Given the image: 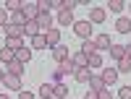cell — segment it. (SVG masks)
<instances>
[{
  "instance_id": "cell-11",
  "label": "cell",
  "mask_w": 131,
  "mask_h": 99,
  "mask_svg": "<svg viewBox=\"0 0 131 99\" xmlns=\"http://www.w3.org/2000/svg\"><path fill=\"white\" fill-rule=\"evenodd\" d=\"M5 47L13 50V52H18L21 47H24V37H5Z\"/></svg>"
},
{
  "instance_id": "cell-14",
  "label": "cell",
  "mask_w": 131,
  "mask_h": 99,
  "mask_svg": "<svg viewBox=\"0 0 131 99\" xmlns=\"http://www.w3.org/2000/svg\"><path fill=\"white\" fill-rule=\"evenodd\" d=\"M58 68H60L66 76H76V70H79V68L73 65V60H71V58H68V60H63V63H58Z\"/></svg>"
},
{
  "instance_id": "cell-43",
  "label": "cell",
  "mask_w": 131,
  "mask_h": 99,
  "mask_svg": "<svg viewBox=\"0 0 131 99\" xmlns=\"http://www.w3.org/2000/svg\"><path fill=\"white\" fill-rule=\"evenodd\" d=\"M50 99H52V96H50Z\"/></svg>"
},
{
  "instance_id": "cell-13",
  "label": "cell",
  "mask_w": 131,
  "mask_h": 99,
  "mask_svg": "<svg viewBox=\"0 0 131 99\" xmlns=\"http://www.w3.org/2000/svg\"><path fill=\"white\" fill-rule=\"evenodd\" d=\"M58 24H63V26H73L76 24V18H73V13H71V10H58Z\"/></svg>"
},
{
  "instance_id": "cell-38",
  "label": "cell",
  "mask_w": 131,
  "mask_h": 99,
  "mask_svg": "<svg viewBox=\"0 0 131 99\" xmlns=\"http://www.w3.org/2000/svg\"><path fill=\"white\" fill-rule=\"evenodd\" d=\"M126 58L131 60V45H126Z\"/></svg>"
},
{
  "instance_id": "cell-27",
  "label": "cell",
  "mask_w": 131,
  "mask_h": 99,
  "mask_svg": "<svg viewBox=\"0 0 131 99\" xmlns=\"http://www.w3.org/2000/svg\"><path fill=\"white\" fill-rule=\"evenodd\" d=\"M16 60H21V63L26 65V63L31 60V50H29V47H21V50L16 52Z\"/></svg>"
},
{
  "instance_id": "cell-17",
  "label": "cell",
  "mask_w": 131,
  "mask_h": 99,
  "mask_svg": "<svg viewBox=\"0 0 131 99\" xmlns=\"http://www.w3.org/2000/svg\"><path fill=\"white\" fill-rule=\"evenodd\" d=\"M16 60V52L13 50H8V47H0V63L8 65V63H13Z\"/></svg>"
},
{
  "instance_id": "cell-32",
  "label": "cell",
  "mask_w": 131,
  "mask_h": 99,
  "mask_svg": "<svg viewBox=\"0 0 131 99\" xmlns=\"http://www.w3.org/2000/svg\"><path fill=\"white\" fill-rule=\"evenodd\" d=\"M8 18H10V16H8V10H5V8H0V26H3V29L8 26Z\"/></svg>"
},
{
  "instance_id": "cell-34",
  "label": "cell",
  "mask_w": 131,
  "mask_h": 99,
  "mask_svg": "<svg viewBox=\"0 0 131 99\" xmlns=\"http://www.w3.org/2000/svg\"><path fill=\"white\" fill-rule=\"evenodd\" d=\"M118 96H121V99H131V86H121Z\"/></svg>"
},
{
  "instance_id": "cell-42",
  "label": "cell",
  "mask_w": 131,
  "mask_h": 99,
  "mask_svg": "<svg viewBox=\"0 0 131 99\" xmlns=\"http://www.w3.org/2000/svg\"><path fill=\"white\" fill-rule=\"evenodd\" d=\"M0 89H3V83H0Z\"/></svg>"
},
{
  "instance_id": "cell-3",
  "label": "cell",
  "mask_w": 131,
  "mask_h": 99,
  "mask_svg": "<svg viewBox=\"0 0 131 99\" xmlns=\"http://www.w3.org/2000/svg\"><path fill=\"white\" fill-rule=\"evenodd\" d=\"M100 76H102V81H105V86H113V83L118 81V68H113V65H105Z\"/></svg>"
},
{
  "instance_id": "cell-30",
  "label": "cell",
  "mask_w": 131,
  "mask_h": 99,
  "mask_svg": "<svg viewBox=\"0 0 131 99\" xmlns=\"http://www.w3.org/2000/svg\"><path fill=\"white\" fill-rule=\"evenodd\" d=\"M115 68H118V73H131V60H128V58L118 60V63H115Z\"/></svg>"
},
{
  "instance_id": "cell-24",
  "label": "cell",
  "mask_w": 131,
  "mask_h": 99,
  "mask_svg": "<svg viewBox=\"0 0 131 99\" xmlns=\"http://www.w3.org/2000/svg\"><path fill=\"white\" fill-rule=\"evenodd\" d=\"M21 8H24V0H8V3H5V10H8V13H18Z\"/></svg>"
},
{
  "instance_id": "cell-12",
  "label": "cell",
  "mask_w": 131,
  "mask_h": 99,
  "mask_svg": "<svg viewBox=\"0 0 131 99\" xmlns=\"http://www.w3.org/2000/svg\"><path fill=\"white\" fill-rule=\"evenodd\" d=\"M110 58L118 63V60H123L126 58V45H110Z\"/></svg>"
},
{
  "instance_id": "cell-28",
  "label": "cell",
  "mask_w": 131,
  "mask_h": 99,
  "mask_svg": "<svg viewBox=\"0 0 131 99\" xmlns=\"http://www.w3.org/2000/svg\"><path fill=\"white\" fill-rule=\"evenodd\" d=\"M86 65H89V70H92V68H102V55H100V52L89 55V63H86Z\"/></svg>"
},
{
  "instance_id": "cell-18",
  "label": "cell",
  "mask_w": 131,
  "mask_h": 99,
  "mask_svg": "<svg viewBox=\"0 0 131 99\" xmlns=\"http://www.w3.org/2000/svg\"><path fill=\"white\" fill-rule=\"evenodd\" d=\"M92 76H94V73H92L89 68H79V70H76V81H79V83H89Z\"/></svg>"
},
{
  "instance_id": "cell-40",
  "label": "cell",
  "mask_w": 131,
  "mask_h": 99,
  "mask_svg": "<svg viewBox=\"0 0 131 99\" xmlns=\"http://www.w3.org/2000/svg\"><path fill=\"white\" fill-rule=\"evenodd\" d=\"M0 99H8V96H5V94H0Z\"/></svg>"
},
{
  "instance_id": "cell-41",
  "label": "cell",
  "mask_w": 131,
  "mask_h": 99,
  "mask_svg": "<svg viewBox=\"0 0 131 99\" xmlns=\"http://www.w3.org/2000/svg\"><path fill=\"white\" fill-rule=\"evenodd\" d=\"M128 10H131V3H128Z\"/></svg>"
},
{
  "instance_id": "cell-36",
  "label": "cell",
  "mask_w": 131,
  "mask_h": 99,
  "mask_svg": "<svg viewBox=\"0 0 131 99\" xmlns=\"http://www.w3.org/2000/svg\"><path fill=\"white\" fill-rule=\"evenodd\" d=\"M16 99H34V94H31V91H18Z\"/></svg>"
},
{
  "instance_id": "cell-21",
  "label": "cell",
  "mask_w": 131,
  "mask_h": 99,
  "mask_svg": "<svg viewBox=\"0 0 131 99\" xmlns=\"http://www.w3.org/2000/svg\"><path fill=\"white\" fill-rule=\"evenodd\" d=\"M5 37H24V26L8 24V26H5Z\"/></svg>"
},
{
  "instance_id": "cell-8",
  "label": "cell",
  "mask_w": 131,
  "mask_h": 99,
  "mask_svg": "<svg viewBox=\"0 0 131 99\" xmlns=\"http://www.w3.org/2000/svg\"><path fill=\"white\" fill-rule=\"evenodd\" d=\"M115 31H118V34H128V31H131V18L128 16H121L115 21Z\"/></svg>"
},
{
  "instance_id": "cell-26",
  "label": "cell",
  "mask_w": 131,
  "mask_h": 99,
  "mask_svg": "<svg viewBox=\"0 0 131 99\" xmlns=\"http://www.w3.org/2000/svg\"><path fill=\"white\" fill-rule=\"evenodd\" d=\"M31 47H34V50H45V47H47V39H45V34L31 37Z\"/></svg>"
},
{
  "instance_id": "cell-4",
  "label": "cell",
  "mask_w": 131,
  "mask_h": 99,
  "mask_svg": "<svg viewBox=\"0 0 131 99\" xmlns=\"http://www.w3.org/2000/svg\"><path fill=\"white\" fill-rule=\"evenodd\" d=\"M3 89L21 91V78H18V76H10V73H5V78H3Z\"/></svg>"
},
{
  "instance_id": "cell-29",
  "label": "cell",
  "mask_w": 131,
  "mask_h": 99,
  "mask_svg": "<svg viewBox=\"0 0 131 99\" xmlns=\"http://www.w3.org/2000/svg\"><path fill=\"white\" fill-rule=\"evenodd\" d=\"M52 89H55V83H42L39 86V96L42 99H50L52 96Z\"/></svg>"
},
{
  "instance_id": "cell-1",
  "label": "cell",
  "mask_w": 131,
  "mask_h": 99,
  "mask_svg": "<svg viewBox=\"0 0 131 99\" xmlns=\"http://www.w3.org/2000/svg\"><path fill=\"white\" fill-rule=\"evenodd\" d=\"M73 31H76V37H81V39H92V24H89V18L76 21V24H73Z\"/></svg>"
},
{
  "instance_id": "cell-31",
  "label": "cell",
  "mask_w": 131,
  "mask_h": 99,
  "mask_svg": "<svg viewBox=\"0 0 131 99\" xmlns=\"http://www.w3.org/2000/svg\"><path fill=\"white\" fill-rule=\"evenodd\" d=\"M107 8H110L113 13H121V10H123L126 5H123V0H110V3H107Z\"/></svg>"
},
{
  "instance_id": "cell-25",
  "label": "cell",
  "mask_w": 131,
  "mask_h": 99,
  "mask_svg": "<svg viewBox=\"0 0 131 99\" xmlns=\"http://www.w3.org/2000/svg\"><path fill=\"white\" fill-rule=\"evenodd\" d=\"M8 24H16V26H26V16L21 13V10H18V13H10Z\"/></svg>"
},
{
  "instance_id": "cell-35",
  "label": "cell",
  "mask_w": 131,
  "mask_h": 99,
  "mask_svg": "<svg viewBox=\"0 0 131 99\" xmlns=\"http://www.w3.org/2000/svg\"><path fill=\"white\" fill-rule=\"evenodd\" d=\"M97 96H100V99H113V94H110V89H107V86H105V89L97 94Z\"/></svg>"
},
{
  "instance_id": "cell-9",
  "label": "cell",
  "mask_w": 131,
  "mask_h": 99,
  "mask_svg": "<svg viewBox=\"0 0 131 99\" xmlns=\"http://www.w3.org/2000/svg\"><path fill=\"white\" fill-rule=\"evenodd\" d=\"M52 58H55L58 63H63V60L71 58V52H68V47H66V45H58V47H52Z\"/></svg>"
},
{
  "instance_id": "cell-6",
  "label": "cell",
  "mask_w": 131,
  "mask_h": 99,
  "mask_svg": "<svg viewBox=\"0 0 131 99\" xmlns=\"http://www.w3.org/2000/svg\"><path fill=\"white\" fill-rule=\"evenodd\" d=\"M45 34V39H47V47H58L60 45V31L52 26V29H47V31H42Z\"/></svg>"
},
{
  "instance_id": "cell-39",
  "label": "cell",
  "mask_w": 131,
  "mask_h": 99,
  "mask_svg": "<svg viewBox=\"0 0 131 99\" xmlns=\"http://www.w3.org/2000/svg\"><path fill=\"white\" fill-rule=\"evenodd\" d=\"M3 78H5V68H0V83H3Z\"/></svg>"
},
{
  "instance_id": "cell-20",
  "label": "cell",
  "mask_w": 131,
  "mask_h": 99,
  "mask_svg": "<svg viewBox=\"0 0 131 99\" xmlns=\"http://www.w3.org/2000/svg\"><path fill=\"white\" fill-rule=\"evenodd\" d=\"M105 89V81H102V76H92V81H89V91H97L100 94Z\"/></svg>"
},
{
  "instance_id": "cell-10",
  "label": "cell",
  "mask_w": 131,
  "mask_h": 99,
  "mask_svg": "<svg viewBox=\"0 0 131 99\" xmlns=\"http://www.w3.org/2000/svg\"><path fill=\"white\" fill-rule=\"evenodd\" d=\"M37 34H42V29H39V24L37 21H26V26H24V37H37Z\"/></svg>"
},
{
  "instance_id": "cell-16",
  "label": "cell",
  "mask_w": 131,
  "mask_h": 99,
  "mask_svg": "<svg viewBox=\"0 0 131 99\" xmlns=\"http://www.w3.org/2000/svg\"><path fill=\"white\" fill-rule=\"evenodd\" d=\"M94 45H97V52H100V50H110L113 42H110L107 34H100V37H94Z\"/></svg>"
},
{
  "instance_id": "cell-23",
  "label": "cell",
  "mask_w": 131,
  "mask_h": 99,
  "mask_svg": "<svg viewBox=\"0 0 131 99\" xmlns=\"http://www.w3.org/2000/svg\"><path fill=\"white\" fill-rule=\"evenodd\" d=\"M81 52L89 58V55H94L97 52V45H94V39H84V45H81Z\"/></svg>"
},
{
  "instance_id": "cell-5",
  "label": "cell",
  "mask_w": 131,
  "mask_h": 99,
  "mask_svg": "<svg viewBox=\"0 0 131 99\" xmlns=\"http://www.w3.org/2000/svg\"><path fill=\"white\" fill-rule=\"evenodd\" d=\"M21 13L26 16V21H37V16H39V5H37V3H24Z\"/></svg>"
},
{
  "instance_id": "cell-22",
  "label": "cell",
  "mask_w": 131,
  "mask_h": 99,
  "mask_svg": "<svg viewBox=\"0 0 131 99\" xmlns=\"http://www.w3.org/2000/svg\"><path fill=\"white\" fill-rule=\"evenodd\" d=\"M66 96H68V86L55 83V89H52V99H66Z\"/></svg>"
},
{
  "instance_id": "cell-7",
  "label": "cell",
  "mask_w": 131,
  "mask_h": 99,
  "mask_svg": "<svg viewBox=\"0 0 131 99\" xmlns=\"http://www.w3.org/2000/svg\"><path fill=\"white\" fill-rule=\"evenodd\" d=\"M24 70H26V65L21 63V60H13V63H8V65H5V73L18 76V78H21V73H24Z\"/></svg>"
},
{
  "instance_id": "cell-2",
  "label": "cell",
  "mask_w": 131,
  "mask_h": 99,
  "mask_svg": "<svg viewBox=\"0 0 131 99\" xmlns=\"http://www.w3.org/2000/svg\"><path fill=\"white\" fill-rule=\"evenodd\" d=\"M105 18H107V10H105V8H100V5L89 8V24H92V26H94V24H102Z\"/></svg>"
},
{
  "instance_id": "cell-37",
  "label": "cell",
  "mask_w": 131,
  "mask_h": 99,
  "mask_svg": "<svg viewBox=\"0 0 131 99\" xmlns=\"http://www.w3.org/2000/svg\"><path fill=\"white\" fill-rule=\"evenodd\" d=\"M84 99H100V96H97V91H86V94H84Z\"/></svg>"
},
{
  "instance_id": "cell-15",
  "label": "cell",
  "mask_w": 131,
  "mask_h": 99,
  "mask_svg": "<svg viewBox=\"0 0 131 99\" xmlns=\"http://www.w3.org/2000/svg\"><path fill=\"white\" fill-rule=\"evenodd\" d=\"M37 24H39V29H42V31L52 29V16H50V13H39V16H37Z\"/></svg>"
},
{
  "instance_id": "cell-33",
  "label": "cell",
  "mask_w": 131,
  "mask_h": 99,
  "mask_svg": "<svg viewBox=\"0 0 131 99\" xmlns=\"http://www.w3.org/2000/svg\"><path fill=\"white\" fill-rule=\"evenodd\" d=\"M63 76H66V73H63L60 68H55V70H52V83H60V81H63Z\"/></svg>"
},
{
  "instance_id": "cell-19",
  "label": "cell",
  "mask_w": 131,
  "mask_h": 99,
  "mask_svg": "<svg viewBox=\"0 0 131 99\" xmlns=\"http://www.w3.org/2000/svg\"><path fill=\"white\" fill-rule=\"evenodd\" d=\"M71 60H73V65H76V68H89V65H86V63H89V58H86L84 52H76V55H71Z\"/></svg>"
}]
</instances>
